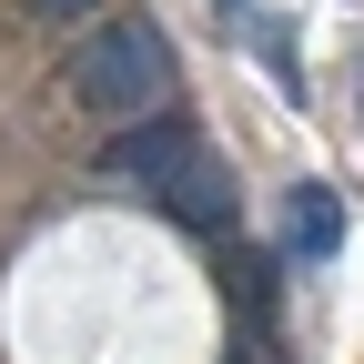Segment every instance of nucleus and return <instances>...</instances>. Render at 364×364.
<instances>
[{"label": "nucleus", "instance_id": "nucleus-1", "mask_svg": "<svg viewBox=\"0 0 364 364\" xmlns=\"http://www.w3.org/2000/svg\"><path fill=\"white\" fill-rule=\"evenodd\" d=\"M122 182H142V193L182 223V233H233V213H243V182L233 162H223L193 122H142V132H112V152H102Z\"/></svg>", "mask_w": 364, "mask_h": 364}, {"label": "nucleus", "instance_id": "nucleus-2", "mask_svg": "<svg viewBox=\"0 0 364 364\" xmlns=\"http://www.w3.org/2000/svg\"><path fill=\"white\" fill-rule=\"evenodd\" d=\"M71 91H81V112L112 122V132L162 122V102H172V41H162V21H132V11H122V21H102V31H81Z\"/></svg>", "mask_w": 364, "mask_h": 364}, {"label": "nucleus", "instance_id": "nucleus-3", "mask_svg": "<svg viewBox=\"0 0 364 364\" xmlns=\"http://www.w3.org/2000/svg\"><path fill=\"white\" fill-rule=\"evenodd\" d=\"M344 243V203H334V182H294V203H284V253L294 263H324Z\"/></svg>", "mask_w": 364, "mask_h": 364}, {"label": "nucleus", "instance_id": "nucleus-4", "mask_svg": "<svg viewBox=\"0 0 364 364\" xmlns=\"http://www.w3.org/2000/svg\"><path fill=\"white\" fill-rule=\"evenodd\" d=\"M102 0H41V21H91Z\"/></svg>", "mask_w": 364, "mask_h": 364}]
</instances>
